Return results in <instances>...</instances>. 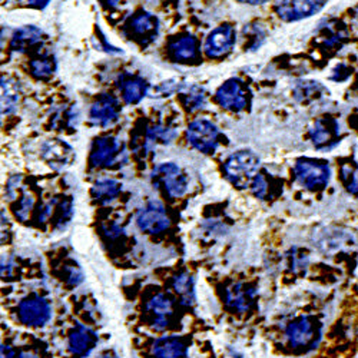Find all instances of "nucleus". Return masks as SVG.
<instances>
[{
	"label": "nucleus",
	"instance_id": "1a4fd4ad",
	"mask_svg": "<svg viewBox=\"0 0 358 358\" xmlns=\"http://www.w3.org/2000/svg\"><path fill=\"white\" fill-rule=\"evenodd\" d=\"M122 148L113 136H99L95 138L89 162L94 168H110L121 159Z\"/></svg>",
	"mask_w": 358,
	"mask_h": 358
},
{
	"label": "nucleus",
	"instance_id": "dca6fc26",
	"mask_svg": "<svg viewBox=\"0 0 358 358\" xmlns=\"http://www.w3.org/2000/svg\"><path fill=\"white\" fill-rule=\"evenodd\" d=\"M128 27L131 35L136 41H139L142 45H148L157 39L159 32V22L154 15L142 12L131 19Z\"/></svg>",
	"mask_w": 358,
	"mask_h": 358
},
{
	"label": "nucleus",
	"instance_id": "bb28decb",
	"mask_svg": "<svg viewBox=\"0 0 358 358\" xmlns=\"http://www.w3.org/2000/svg\"><path fill=\"white\" fill-rule=\"evenodd\" d=\"M32 75L38 79H46L56 71V61L52 56H41L31 62Z\"/></svg>",
	"mask_w": 358,
	"mask_h": 358
},
{
	"label": "nucleus",
	"instance_id": "72a5a7b5",
	"mask_svg": "<svg viewBox=\"0 0 358 358\" xmlns=\"http://www.w3.org/2000/svg\"><path fill=\"white\" fill-rule=\"evenodd\" d=\"M2 358H24V357L17 350L9 345H2Z\"/></svg>",
	"mask_w": 358,
	"mask_h": 358
},
{
	"label": "nucleus",
	"instance_id": "7c9ffc66",
	"mask_svg": "<svg viewBox=\"0 0 358 358\" xmlns=\"http://www.w3.org/2000/svg\"><path fill=\"white\" fill-rule=\"evenodd\" d=\"M32 208H34V198H32L31 195H24V196L19 201V203H17V206H16L15 215H16L19 220H22V221H26V218H27L29 213H31Z\"/></svg>",
	"mask_w": 358,
	"mask_h": 358
},
{
	"label": "nucleus",
	"instance_id": "cd10ccee",
	"mask_svg": "<svg viewBox=\"0 0 358 358\" xmlns=\"http://www.w3.org/2000/svg\"><path fill=\"white\" fill-rule=\"evenodd\" d=\"M341 181L351 195H358V164L348 162L341 166Z\"/></svg>",
	"mask_w": 358,
	"mask_h": 358
},
{
	"label": "nucleus",
	"instance_id": "9d476101",
	"mask_svg": "<svg viewBox=\"0 0 358 358\" xmlns=\"http://www.w3.org/2000/svg\"><path fill=\"white\" fill-rule=\"evenodd\" d=\"M139 229L145 234H161L171 227V220L159 202H149L136 217Z\"/></svg>",
	"mask_w": 358,
	"mask_h": 358
},
{
	"label": "nucleus",
	"instance_id": "c9c22d12",
	"mask_svg": "<svg viewBox=\"0 0 358 358\" xmlns=\"http://www.w3.org/2000/svg\"><path fill=\"white\" fill-rule=\"evenodd\" d=\"M29 5L34 6V8H38V9H43L48 6L49 0H27Z\"/></svg>",
	"mask_w": 358,
	"mask_h": 358
},
{
	"label": "nucleus",
	"instance_id": "c85d7f7f",
	"mask_svg": "<svg viewBox=\"0 0 358 358\" xmlns=\"http://www.w3.org/2000/svg\"><path fill=\"white\" fill-rule=\"evenodd\" d=\"M185 108L188 110H196V109H201L203 105H205V94L201 87L195 86L192 87L191 91L188 94L184 95V99H182Z\"/></svg>",
	"mask_w": 358,
	"mask_h": 358
},
{
	"label": "nucleus",
	"instance_id": "4c0bfd02",
	"mask_svg": "<svg viewBox=\"0 0 358 358\" xmlns=\"http://www.w3.org/2000/svg\"><path fill=\"white\" fill-rule=\"evenodd\" d=\"M99 358H117V357H116V354H115V352H112V351H106V352H103Z\"/></svg>",
	"mask_w": 358,
	"mask_h": 358
},
{
	"label": "nucleus",
	"instance_id": "aec40b11",
	"mask_svg": "<svg viewBox=\"0 0 358 358\" xmlns=\"http://www.w3.org/2000/svg\"><path fill=\"white\" fill-rule=\"evenodd\" d=\"M152 352L155 358H187L188 344L181 337H162L155 341Z\"/></svg>",
	"mask_w": 358,
	"mask_h": 358
},
{
	"label": "nucleus",
	"instance_id": "b1692460",
	"mask_svg": "<svg viewBox=\"0 0 358 358\" xmlns=\"http://www.w3.org/2000/svg\"><path fill=\"white\" fill-rule=\"evenodd\" d=\"M173 289L181 296V300L185 306H191L195 300V282L192 275L188 273H181L173 278Z\"/></svg>",
	"mask_w": 358,
	"mask_h": 358
},
{
	"label": "nucleus",
	"instance_id": "ddd939ff",
	"mask_svg": "<svg viewBox=\"0 0 358 358\" xmlns=\"http://www.w3.org/2000/svg\"><path fill=\"white\" fill-rule=\"evenodd\" d=\"M119 112H121V106H119L117 101L113 96L103 94L91 106L89 119L94 125L105 128L117 121Z\"/></svg>",
	"mask_w": 358,
	"mask_h": 358
},
{
	"label": "nucleus",
	"instance_id": "c756f323",
	"mask_svg": "<svg viewBox=\"0 0 358 358\" xmlns=\"http://www.w3.org/2000/svg\"><path fill=\"white\" fill-rule=\"evenodd\" d=\"M175 131L166 127H154L148 131V141L149 142H161V143H169L175 138Z\"/></svg>",
	"mask_w": 358,
	"mask_h": 358
},
{
	"label": "nucleus",
	"instance_id": "9b49d317",
	"mask_svg": "<svg viewBox=\"0 0 358 358\" xmlns=\"http://www.w3.org/2000/svg\"><path fill=\"white\" fill-rule=\"evenodd\" d=\"M235 41H236V34H235V29L231 24L218 26L206 38L205 53L213 59L224 57L232 50Z\"/></svg>",
	"mask_w": 358,
	"mask_h": 358
},
{
	"label": "nucleus",
	"instance_id": "412c9836",
	"mask_svg": "<svg viewBox=\"0 0 358 358\" xmlns=\"http://www.w3.org/2000/svg\"><path fill=\"white\" fill-rule=\"evenodd\" d=\"M169 53L175 61L189 62L198 59V42L194 36L185 35L169 43Z\"/></svg>",
	"mask_w": 358,
	"mask_h": 358
},
{
	"label": "nucleus",
	"instance_id": "20e7f679",
	"mask_svg": "<svg viewBox=\"0 0 358 358\" xmlns=\"http://www.w3.org/2000/svg\"><path fill=\"white\" fill-rule=\"evenodd\" d=\"M151 178L152 184L171 198L182 196L188 189V179L185 173L181 168L172 162H165L155 166Z\"/></svg>",
	"mask_w": 358,
	"mask_h": 358
},
{
	"label": "nucleus",
	"instance_id": "7ed1b4c3",
	"mask_svg": "<svg viewBox=\"0 0 358 358\" xmlns=\"http://www.w3.org/2000/svg\"><path fill=\"white\" fill-rule=\"evenodd\" d=\"M295 179L301 187L308 191H322L331 178V169L328 162L313 159V158H301L298 159L294 166Z\"/></svg>",
	"mask_w": 358,
	"mask_h": 358
},
{
	"label": "nucleus",
	"instance_id": "39448f33",
	"mask_svg": "<svg viewBox=\"0 0 358 358\" xmlns=\"http://www.w3.org/2000/svg\"><path fill=\"white\" fill-rule=\"evenodd\" d=\"M187 138L196 151L211 155L217 151L221 134L213 122L205 121V119H198V121H194L188 127Z\"/></svg>",
	"mask_w": 358,
	"mask_h": 358
},
{
	"label": "nucleus",
	"instance_id": "473e14b6",
	"mask_svg": "<svg viewBox=\"0 0 358 358\" xmlns=\"http://www.w3.org/2000/svg\"><path fill=\"white\" fill-rule=\"evenodd\" d=\"M68 280H69V282H71L72 285H79V284L82 282V280H83L82 273L78 270L76 266H72V268H71L69 275H68Z\"/></svg>",
	"mask_w": 358,
	"mask_h": 358
},
{
	"label": "nucleus",
	"instance_id": "f03ea898",
	"mask_svg": "<svg viewBox=\"0 0 358 358\" xmlns=\"http://www.w3.org/2000/svg\"><path fill=\"white\" fill-rule=\"evenodd\" d=\"M321 334L320 321L311 315L296 317L285 328L288 344L296 350L314 348L320 343Z\"/></svg>",
	"mask_w": 358,
	"mask_h": 358
},
{
	"label": "nucleus",
	"instance_id": "f3484780",
	"mask_svg": "<svg viewBox=\"0 0 358 358\" xmlns=\"http://www.w3.org/2000/svg\"><path fill=\"white\" fill-rule=\"evenodd\" d=\"M42 157L53 169H64L73 158V149L59 139H50L42 145Z\"/></svg>",
	"mask_w": 358,
	"mask_h": 358
},
{
	"label": "nucleus",
	"instance_id": "423d86ee",
	"mask_svg": "<svg viewBox=\"0 0 358 358\" xmlns=\"http://www.w3.org/2000/svg\"><path fill=\"white\" fill-rule=\"evenodd\" d=\"M17 315L27 327H43L52 318V308L43 296L31 294L19 303Z\"/></svg>",
	"mask_w": 358,
	"mask_h": 358
},
{
	"label": "nucleus",
	"instance_id": "58836bf2",
	"mask_svg": "<svg viewBox=\"0 0 358 358\" xmlns=\"http://www.w3.org/2000/svg\"><path fill=\"white\" fill-rule=\"evenodd\" d=\"M119 2V0H106V3H109L110 6H113V5H116Z\"/></svg>",
	"mask_w": 358,
	"mask_h": 358
},
{
	"label": "nucleus",
	"instance_id": "4468645a",
	"mask_svg": "<svg viewBox=\"0 0 358 358\" xmlns=\"http://www.w3.org/2000/svg\"><path fill=\"white\" fill-rule=\"evenodd\" d=\"M98 344V336L82 324H76L68 337V345H69V351L79 357V358H85L89 354L94 351V348Z\"/></svg>",
	"mask_w": 358,
	"mask_h": 358
},
{
	"label": "nucleus",
	"instance_id": "f8f14e48",
	"mask_svg": "<svg viewBox=\"0 0 358 358\" xmlns=\"http://www.w3.org/2000/svg\"><path fill=\"white\" fill-rule=\"evenodd\" d=\"M341 139L340 124L334 117H320L311 129V141L317 149H331Z\"/></svg>",
	"mask_w": 358,
	"mask_h": 358
},
{
	"label": "nucleus",
	"instance_id": "2f4dec72",
	"mask_svg": "<svg viewBox=\"0 0 358 358\" xmlns=\"http://www.w3.org/2000/svg\"><path fill=\"white\" fill-rule=\"evenodd\" d=\"M307 264H308V257L306 252L296 254L294 251V254L291 255V265L294 266V270H298V268H306Z\"/></svg>",
	"mask_w": 358,
	"mask_h": 358
},
{
	"label": "nucleus",
	"instance_id": "6ab92c4d",
	"mask_svg": "<svg viewBox=\"0 0 358 358\" xmlns=\"http://www.w3.org/2000/svg\"><path fill=\"white\" fill-rule=\"evenodd\" d=\"M117 89L128 105H136L146 96L148 83L139 76L122 75L117 79Z\"/></svg>",
	"mask_w": 358,
	"mask_h": 358
},
{
	"label": "nucleus",
	"instance_id": "e433bc0d",
	"mask_svg": "<svg viewBox=\"0 0 358 358\" xmlns=\"http://www.w3.org/2000/svg\"><path fill=\"white\" fill-rule=\"evenodd\" d=\"M238 2L245 3V5H259V3L265 2V0H238Z\"/></svg>",
	"mask_w": 358,
	"mask_h": 358
},
{
	"label": "nucleus",
	"instance_id": "393cba45",
	"mask_svg": "<svg viewBox=\"0 0 358 358\" xmlns=\"http://www.w3.org/2000/svg\"><path fill=\"white\" fill-rule=\"evenodd\" d=\"M19 102V86L12 79L2 80V113H12Z\"/></svg>",
	"mask_w": 358,
	"mask_h": 358
},
{
	"label": "nucleus",
	"instance_id": "2eb2a0df",
	"mask_svg": "<svg viewBox=\"0 0 358 358\" xmlns=\"http://www.w3.org/2000/svg\"><path fill=\"white\" fill-rule=\"evenodd\" d=\"M148 311L155 318L152 321V328L155 331H164L169 325V320L173 314V301L172 298L164 292L155 294L146 303Z\"/></svg>",
	"mask_w": 358,
	"mask_h": 358
},
{
	"label": "nucleus",
	"instance_id": "a211bd4d",
	"mask_svg": "<svg viewBox=\"0 0 358 358\" xmlns=\"http://www.w3.org/2000/svg\"><path fill=\"white\" fill-rule=\"evenodd\" d=\"M257 294L255 287L250 284H234L225 292V301L232 311L247 313L254 306Z\"/></svg>",
	"mask_w": 358,
	"mask_h": 358
},
{
	"label": "nucleus",
	"instance_id": "5701e85b",
	"mask_svg": "<svg viewBox=\"0 0 358 358\" xmlns=\"http://www.w3.org/2000/svg\"><path fill=\"white\" fill-rule=\"evenodd\" d=\"M122 191V184L115 181V179H101V181H98L92 189H91V194H92V198L101 203H108L110 201H113L119 194H121Z\"/></svg>",
	"mask_w": 358,
	"mask_h": 358
},
{
	"label": "nucleus",
	"instance_id": "4be33fe9",
	"mask_svg": "<svg viewBox=\"0 0 358 358\" xmlns=\"http://www.w3.org/2000/svg\"><path fill=\"white\" fill-rule=\"evenodd\" d=\"M42 31L36 26H23L13 34L12 42H10V49L15 52H24L29 48L35 46L36 43L41 42L42 39Z\"/></svg>",
	"mask_w": 358,
	"mask_h": 358
},
{
	"label": "nucleus",
	"instance_id": "f257e3e1",
	"mask_svg": "<svg viewBox=\"0 0 358 358\" xmlns=\"http://www.w3.org/2000/svg\"><path fill=\"white\" fill-rule=\"evenodd\" d=\"M258 168L259 158L252 151H240L227 159L224 172L234 187L244 189L252 185Z\"/></svg>",
	"mask_w": 358,
	"mask_h": 358
},
{
	"label": "nucleus",
	"instance_id": "6e6552de",
	"mask_svg": "<svg viewBox=\"0 0 358 358\" xmlns=\"http://www.w3.org/2000/svg\"><path fill=\"white\" fill-rule=\"evenodd\" d=\"M324 0H277L275 12L284 22H296L318 13Z\"/></svg>",
	"mask_w": 358,
	"mask_h": 358
},
{
	"label": "nucleus",
	"instance_id": "f704fd0d",
	"mask_svg": "<svg viewBox=\"0 0 358 358\" xmlns=\"http://www.w3.org/2000/svg\"><path fill=\"white\" fill-rule=\"evenodd\" d=\"M105 232L109 238H116L119 235H122L124 231H122V228H119L117 225H110L109 228H105Z\"/></svg>",
	"mask_w": 358,
	"mask_h": 358
},
{
	"label": "nucleus",
	"instance_id": "a878e982",
	"mask_svg": "<svg viewBox=\"0 0 358 358\" xmlns=\"http://www.w3.org/2000/svg\"><path fill=\"white\" fill-rule=\"evenodd\" d=\"M294 96L296 101L307 103L322 96V86L318 82H301L295 86Z\"/></svg>",
	"mask_w": 358,
	"mask_h": 358
},
{
	"label": "nucleus",
	"instance_id": "0eeeda50",
	"mask_svg": "<svg viewBox=\"0 0 358 358\" xmlns=\"http://www.w3.org/2000/svg\"><path fill=\"white\" fill-rule=\"evenodd\" d=\"M250 91L240 79H228L218 87L215 99L221 108L231 112H241L250 105Z\"/></svg>",
	"mask_w": 358,
	"mask_h": 358
}]
</instances>
